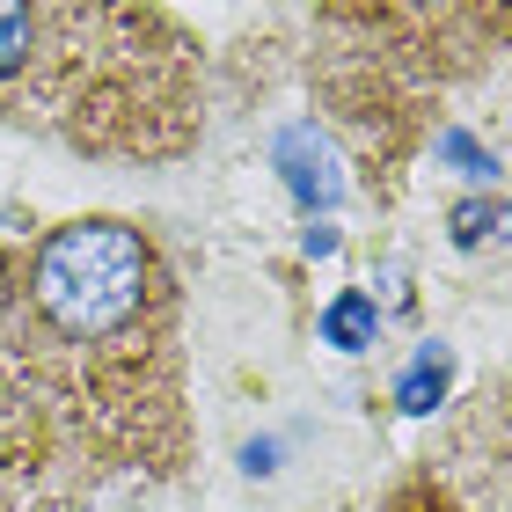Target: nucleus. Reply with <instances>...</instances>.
Returning a JSON list of instances; mask_svg holds the SVG:
<instances>
[{
    "label": "nucleus",
    "mask_w": 512,
    "mask_h": 512,
    "mask_svg": "<svg viewBox=\"0 0 512 512\" xmlns=\"http://www.w3.org/2000/svg\"><path fill=\"white\" fill-rule=\"evenodd\" d=\"M15 352L118 461H176V286L125 220L52 227L15 286Z\"/></svg>",
    "instance_id": "obj_1"
},
{
    "label": "nucleus",
    "mask_w": 512,
    "mask_h": 512,
    "mask_svg": "<svg viewBox=\"0 0 512 512\" xmlns=\"http://www.w3.org/2000/svg\"><path fill=\"white\" fill-rule=\"evenodd\" d=\"M0 125L81 154H176L191 139V44L154 8L0 0Z\"/></svg>",
    "instance_id": "obj_2"
},
{
    "label": "nucleus",
    "mask_w": 512,
    "mask_h": 512,
    "mask_svg": "<svg viewBox=\"0 0 512 512\" xmlns=\"http://www.w3.org/2000/svg\"><path fill=\"white\" fill-rule=\"evenodd\" d=\"M278 161H286V183H293V198L300 205H337V161H330V147L315 139V125H293L286 139H278Z\"/></svg>",
    "instance_id": "obj_3"
},
{
    "label": "nucleus",
    "mask_w": 512,
    "mask_h": 512,
    "mask_svg": "<svg viewBox=\"0 0 512 512\" xmlns=\"http://www.w3.org/2000/svg\"><path fill=\"white\" fill-rule=\"evenodd\" d=\"M447 381H454V352L447 344H425V352L410 359V374H403V388H395V403H403L410 417H425L439 395H447Z\"/></svg>",
    "instance_id": "obj_4"
},
{
    "label": "nucleus",
    "mask_w": 512,
    "mask_h": 512,
    "mask_svg": "<svg viewBox=\"0 0 512 512\" xmlns=\"http://www.w3.org/2000/svg\"><path fill=\"white\" fill-rule=\"evenodd\" d=\"M374 330H381V315H374V300H366V293H337L330 315H322V337H330L337 352H366Z\"/></svg>",
    "instance_id": "obj_5"
},
{
    "label": "nucleus",
    "mask_w": 512,
    "mask_h": 512,
    "mask_svg": "<svg viewBox=\"0 0 512 512\" xmlns=\"http://www.w3.org/2000/svg\"><path fill=\"white\" fill-rule=\"evenodd\" d=\"M483 235H512V205H461V213H454V242L461 249H476Z\"/></svg>",
    "instance_id": "obj_6"
},
{
    "label": "nucleus",
    "mask_w": 512,
    "mask_h": 512,
    "mask_svg": "<svg viewBox=\"0 0 512 512\" xmlns=\"http://www.w3.org/2000/svg\"><path fill=\"white\" fill-rule=\"evenodd\" d=\"M483 432H491V447H498V476H505V491H512V388L483 395Z\"/></svg>",
    "instance_id": "obj_7"
},
{
    "label": "nucleus",
    "mask_w": 512,
    "mask_h": 512,
    "mask_svg": "<svg viewBox=\"0 0 512 512\" xmlns=\"http://www.w3.org/2000/svg\"><path fill=\"white\" fill-rule=\"evenodd\" d=\"M439 161H454V169H461V176H476V183H483V176H498V161L483 154L469 132H439Z\"/></svg>",
    "instance_id": "obj_8"
}]
</instances>
